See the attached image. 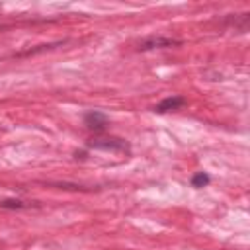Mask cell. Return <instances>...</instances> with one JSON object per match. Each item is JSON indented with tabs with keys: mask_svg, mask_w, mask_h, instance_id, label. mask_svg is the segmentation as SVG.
Masks as SVG:
<instances>
[{
	"mask_svg": "<svg viewBox=\"0 0 250 250\" xmlns=\"http://www.w3.org/2000/svg\"><path fill=\"white\" fill-rule=\"evenodd\" d=\"M180 39L174 37H166V35H148L143 41H139L137 51H154V49H168V47H176L180 45Z\"/></svg>",
	"mask_w": 250,
	"mask_h": 250,
	"instance_id": "7a4b0ae2",
	"label": "cell"
},
{
	"mask_svg": "<svg viewBox=\"0 0 250 250\" xmlns=\"http://www.w3.org/2000/svg\"><path fill=\"white\" fill-rule=\"evenodd\" d=\"M186 104H188V100H186L184 96H168V98H164L162 102H158V104L154 105V111H156V113H168V111L182 109Z\"/></svg>",
	"mask_w": 250,
	"mask_h": 250,
	"instance_id": "277c9868",
	"label": "cell"
},
{
	"mask_svg": "<svg viewBox=\"0 0 250 250\" xmlns=\"http://www.w3.org/2000/svg\"><path fill=\"white\" fill-rule=\"evenodd\" d=\"M209 182H211V178H209V174H205V172H197V174H193V178H191V186H193V188H205Z\"/></svg>",
	"mask_w": 250,
	"mask_h": 250,
	"instance_id": "8992f818",
	"label": "cell"
},
{
	"mask_svg": "<svg viewBox=\"0 0 250 250\" xmlns=\"http://www.w3.org/2000/svg\"><path fill=\"white\" fill-rule=\"evenodd\" d=\"M84 125H86L90 131H94V133H102V131L107 129L109 117H107L104 111L92 109V111H88V113L84 115Z\"/></svg>",
	"mask_w": 250,
	"mask_h": 250,
	"instance_id": "3957f363",
	"label": "cell"
},
{
	"mask_svg": "<svg viewBox=\"0 0 250 250\" xmlns=\"http://www.w3.org/2000/svg\"><path fill=\"white\" fill-rule=\"evenodd\" d=\"M88 148L94 150H105V152H115V154H129L131 145L121 139V137H94L88 141Z\"/></svg>",
	"mask_w": 250,
	"mask_h": 250,
	"instance_id": "6da1fadb",
	"label": "cell"
},
{
	"mask_svg": "<svg viewBox=\"0 0 250 250\" xmlns=\"http://www.w3.org/2000/svg\"><path fill=\"white\" fill-rule=\"evenodd\" d=\"M0 207L2 209H25L29 205L25 201H21V199H2L0 201Z\"/></svg>",
	"mask_w": 250,
	"mask_h": 250,
	"instance_id": "5b68a950",
	"label": "cell"
}]
</instances>
